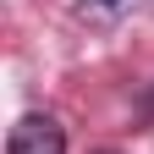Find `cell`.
<instances>
[{"instance_id":"6da1fadb","label":"cell","mask_w":154,"mask_h":154,"mask_svg":"<svg viewBox=\"0 0 154 154\" xmlns=\"http://www.w3.org/2000/svg\"><path fill=\"white\" fill-rule=\"evenodd\" d=\"M6 154H66V132H61V121H55V116H44V110H28L22 121L11 127Z\"/></svg>"},{"instance_id":"3957f363","label":"cell","mask_w":154,"mask_h":154,"mask_svg":"<svg viewBox=\"0 0 154 154\" xmlns=\"http://www.w3.org/2000/svg\"><path fill=\"white\" fill-rule=\"evenodd\" d=\"M99 6H127V0H99Z\"/></svg>"},{"instance_id":"7a4b0ae2","label":"cell","mask_w":154,"mask_h":154,"mask_svg":"<svg viewBox=\"0 0 154 154\" xmlns=\"http://www.w3.org/2000/svg\"><path fill=\"white\" fill-rule=\"evenodd\" d=\"M143 116H154V88H149V94H143Z\"/></svg>"}]
</instances>
